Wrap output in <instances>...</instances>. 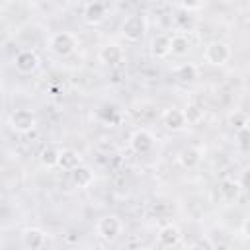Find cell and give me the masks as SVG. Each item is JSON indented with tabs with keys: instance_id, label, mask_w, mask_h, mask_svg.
Segmentation results:
<instances>
[{
	"instance_id": "19",
	"label": "cell",
	"mask_w": 250,
	"mask_h": 250,
	"mask_svg": "<svg viewBox=\"0 0 250 250\" xmlns=\"http://www.w3.org/2000/svg\"><path fill=\"white\" fill-rule=\"evenodd\" d=\"M182 115H184V119H186V125H197V123H201V119H203V109H201L197 104L189 102V104H186V107L182 109Z\"/></svg>"
},
{
	"instance_id": "15",
	"label": "cell",
	"mask_w": 250,
	"mask_h": 250,
	"mask_svg": "<svg viewBox=\"0 0 250 250\" xmlns=\"http://www.w3.org/2000/svg\"><path fill=\"white\" fill-rule=\"evenodd\" d=\"M180 238H182V232H180V229L176 227V225H164L160 230H158V242L162 244V246H166V248H172V246H176L178 242H180Z\"/></svg>"
},
{
	"instance_id": "8",
	"label": "cell",
	"mask_w": 250,
	"mask_h": 250,
	"mask_svg": "<svg viewBox=\"0 0 250 250\" xmlns=\"http://www.w3.org/2000/svg\"><path fill=\"white\" fill-rule=\"evenodd\" d=\"M14 66L20 74H31L39 66V57L31 49H23L14 57Z\"/></svg>"
},
{
	"instance_id": "3",
	"label": "cell",
	"mask_w": 250,
	"mask_h": 250,
	"mask_svg": "<svg viewBox=\"0 0 250 250\" xmlns=\"http://www.w3.org/2000/svg\"><path fill=\"white\" fill-rule=\"evenodd\" d=\"M121 230H123V223H121V219L117 215H105L96 225L98 236L102 240H105V242H113L121 234Z\"/></svg>"
},
{
	"instance_id": "11",
	"label": "cell",
	"mask_w": 250,
	"mask_h": 250,
	"mask_svg": "<svg viewBox=\"0 0 250 250\" xmlns=\"http://www.w3.org/2000/svg\"><path fill=\"white\" fill-rule=\"evenodd\" d=\"M162 125H164L168 131H172V133L182 131V129L186 127V119H184V115H182V109H178V107H168V109H164V111H162Z\"/></svg>"
},
{
	"instance_id": "20",
	"label": "cell",
	"mask_w": 250,
	"mask_h": 250,
	"mask_svg": "<svg viewBox=\"0 0 250 250\" xmlns=\"http://www.w3.org/2000/svg\"><path fill=\"white\" fill-rule=\"evenodd\" d=\"M174 76L180 82H193L197 78V66L191 64V62H184V64L174 68Z\"/></svg>"
},
{
	"instance_id": "10",
	"label": "cell",
	"mask_w": 250,
	"mask_h": 250,
	"mask_svg": "<svg viewBox=\"0 0 250 250\" xmlns=\"http://www.w3.org/2000/svg\"><path fill=\"white\" fill-rule=\"evenodd\" d=\"M21 242L27 250H41L47 242V234H45V230H41L37 227H29L21 232Z\"/></svg>"
},
{
	"instance_id": "12",
	"label": "cell",
	"mask_w": 250,
	"mask_h": 250,
	"mask_svg": "<svg viewBox=\"0 0 250 250\" xmlns=\"http://www.w3.org/2000/svg\"><path fill=\"white\" fill-rule=\"evenodd\" d=\"M82 164V156L74 150V148H62L59 152V168L66 170V172H72L74 168H78Z\"/></svg>"
},
{
	"instance_id": "21",
	"label": "cell",
	"mask_w": 250,
	"mask_h": 250,
	"mask_svg": "<svg viewBox=\"0 0 250 250\" xmlns=\"http://www.w3.org/2000/svg\"><path fill=\"white\" fill-rule=\"evenodd\" d=\"M59 148H55V146H47V148H43L41 150V154H39V160H41V164L45 166V168H55L57 164H59Z\"/></svg>"
},
{
	"instance_id": "2",
	"label": "cell",
	"mask_w": 250,
	"mask_h": 250,
	"mask_svg": "<svg viewBox=\"0 0 250 250\" xmlns=\"http://www.w3.org/2000/svg\"><path fill=\"white\" fill-rule=\"evenodd\" d=\"M78 39L70 31H57L49 37V51L57 57H68L76 51Z\"/></svg>"
},
{
	"instance_id": "7",
	"label": "cell",
	"mask_w": 250,
	"mask_h": 250,
	"mask_svg": "<svg viewBox=\"0 0 250 250\" xmlns=\"http://www.w3.org/2000/svg\"><path fill=\"white\" fill-rule=\"evenodd\" d=\"M98 59H100V62H104L107 66H119L125 61V51L119 43H105L100 47Z\"/></svg>"
},
{
	"instance_id": "16",
	"label": "cell",
	"mask_w": 250,
	"mask_h": 250,
	"mask_svg": "<svg viewBox=\"0 0 250 250\" xmlns=\"http://www.w3.org/2000/svg\"><path fill=\"white\" fill-rule=\"evenodd\" d=\"M70 178H72V184H74L76 188L84 189V188H90V186H92V182H94V172H92V168L80 164L78 168H74V170L70 172Z\"/></svg>"
},
{
	"instance_id": "9",
	"label": "cell",
	"mask_w": 250,
	"mask_h": 250,
	"mask_svg": "<svg viewBox=\"0 0 250 250\" xmlns=\"http://www.w3.org/2000/svg\"><path fill=\"white\" fill-rule=\"evenodd\" d=\"M84 21L88 25H100L107 16V4L104 2H90L84 6Z\"/></svg>"
},
{
	"instance_id": "22",
	"label": "cell",
	"mask_w": 250,
	"mask_h": 250,
	"mask_svg": "<svg viewBox=\"0 0 250 250\" xmlns=\"http://www.w3.org/2000/svg\"><path fill=\"white\" fill-rule=\"evenodd\" d=\"M230 125H232L236 131L246 129V127H248V115H246L244 111H234V113L230 115Z\"/></svg>"
},
{
	"instance_id": "5",
	"label": "cell",
	"mask_w": 250,
	"mask_h": 250,
	"mask_svg": "<svg viewBox=\"0 0 250 250\" xmlns=\"http://www.w3.org/2000/svg\"><path fill=\"white\" fill-rule=\"evenodd\" d=\"M205 61L209 62V64H213V66H223V64H227L229 62V59H230V47H229V43H225V41H211L207 47H205Z\"/></svg>"
},
{
	"instance_id": "23",
	"label": "cell",
	"mask_w": 250,
	"mask_h": 250,
	"mask_svg": "<svg viewBox=\"0 0 250 250\" xmlns=\"http://www.w3.org/2000/svg\"><path fill=\"white\" fill-rule=\"evenodd\" d=\"M189 250H215V244H213V240L209 236H199L197 240H193Z\"/></svg>"
},
{
	"instance_id": "14",
	"label": "cell",
	"mask_w": 250,
	"mask_h": 250,
	"mask_svg": "<svg viewBox=\"0 0 250 250\" xmlns=\"http://www.w3.org/2000/svg\"><path fill=\"white\" fill-rule=\"evenodd\" d=\"M242 188H240V182L232 180V178H225L221 180L219 184V195L225 199V201H236L238 195H240Z\"/></svg>"
},
{
	"instance_id": "24",
	"label": "cell",
	"mask_w": 250,
	"mask_h": 250,
	"mask_svg": "<svg viewBox=\"0 0 250 250\" xmlns=\"http://www.w3.org/2000/svg\"><path fill=\"white\" fill-rule=\"evenodd\" d=\"M236 137H238V146H240L242 150H248V127L236 131Z\"/></svg>"
},
{
	"instance_id": "25",
	"label": "cell",
	"mask_w": 250,
	"mask_h": 250,
	"mask_svg": "<svg viewBox=\"0 0 250 250\" xmlns=\"http://www.w3.org/2000/svg\"><path fill=\"white\" fill-rule=\"evenodd\" d=\"M178 8H182V10H186V12H191V10L203 8V4H201V2H180Z\"/></svg>"
},
{
	"instance_id": "27",
	"label": "cell",
	"mask_w": 250,
	"mask_h": 250,
	"mask_svg": "<svg viewBox=\"0 0 250 250\" xmlns=\"http://www.w3.org/2000/svg\"><path fill=\"white\" fill-rule=\"evenodd\" d=\"M0 94H2V84H0Z\"/></svg>"
},
{
	"instance_id": "18",
	"label": "cell",
	"mask_w": 250,
	"mask_h": 250,
	"mask_svg": "<svg viewBox=\"0 0 250 250\" xmlns=\"http://www.w3.org/2000/svg\"><path fill=\"white\" fill-rule=\"evenodd\" d=\"M189 49H191V43H189V39H188L186 35L176 33V35L170 37V53H172V55L184 57V55L189 53Z\"/></svg>"
},
{
	"instance_id": "6",
	"label": "cell",
	"mask_w": 250,
	"mask_h": 250,
	"mask_svg": "<svg viewBox=\"0 0 250 250\" xmlns=\"http://www.w3.org/2000/svg\"><path fill=\"white\" fill-rule=\"evenodd\" d=\"M129 148L135 154H148L154 148V137H152V133L146 131V129H137L129 137Z\"/></svg>"
},
{
	"instance_id": "26",
	"label": "cell",
	"mask_w": 250,
	"mask_h": 250,
	"mask_svg": "<svg viewBox=\"0 0 250 250\" xmlns=\"http://www.w3.org/2000/svg\"><path fill=\"white\" fill-rule=\"evenodd\" d=\"M84 250H98V248H84Z\"/></svg>"
},
{
	"instance_id": "4",
	"label": "cell",
	"mask_w": 250,
	"mask_h": 250,
	"mask_svg": "<svg viewBox=\"0 0 250 250\" xmlns=\"http://www.w3.org/2000/svg\"><path fill=\"white\" fill-rule=\"evenodd\" d=\"M8 125H10L16 133H29V131L35 129L37 119H35V115H33L31 109H23V107H21V109H16V111L10 113Z\"/></svg>"
},
{
	"instance_id": "1",
	"label": "cell",
	"mask_w": 250,
	"mask_h": 250,
	"mask_svg": "<svg viewBox=\"0 0 250 250\" xmlns=\"http://www.w3.org/2000/svg\"><path fill=\"white\" fill-rule=\"evenodd\" d=\"M148 31V18L143 12H135L131 16H127L121 23V35L129 41V43H139L145 39Z\"/></svg>"
},
{
	"instance_id": "17",
	"label": "cell",
	"mask_w": 250,
	"mask_h": 250,
	"mask_svg": "<svg viewBox=\"0 0 250 250\" xmlns=\"http://www.w3.org/2000/svg\"><path fill=\"white\" fill-rule=\"evenodd\" d=\"M150 51H152V55H154L156 59L168 57V55H170V35L158 33V35L152 39V43H150Z\"/></svg>"
},
{
	"instance_id": "13",
	"label": "cell",
	"mask_w": 250,
	"mask_h": 250,
	"mask_svg": "<svg viewBox=\"0 0 250 250\" xmlns=\"http://www.w3.org/2000/svg\"><path fill=\"white\" fill-rule=\"evenodd\" d=\"M178 162H180V166L191 170L201 162V150L197 146H186L178 152Z\"/></svg>"
}]
</instances>
